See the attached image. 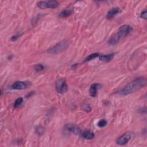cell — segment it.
I'll use <instances>...</instances> for the list:
<instances>
[{"label": "cell", "mask_w": 147, "mask_h": 147, "mask_svg": "<svg viewBox=\"0 0 147 147\" xmlns=\"http://www.w3.org/2000/svg\"><path fill=\"white\" fill-rule=\"evenodd\" d=\"M146 79L145 78H139L134 80L129 83L125 86L120 91L119 94L121 95H127L132 94L141 88H143L146 85Z\"/></svg>", "instance_id": "6da1fadb"}, {"label": "cell", "mask_w": 147, "mask_h": 147, "mask_svg": "<svg viewBox=\"0 0 147 147\" xmlns=\"http://www.w3.org/2000/svg\"><path fill=\"white\" fill-rule=\"evenodd\" d=\"M133 29L129 25H123L119 27L117 32L112 36L108 40V44L110 45H115L123 40L132 31Z\"/></svg>", "instance_id": "7a4b0ae2"}, {"label": "cell", "mask_w": 147, "mask_h": 147, "mask_svg": "<svg viewBox=\"0 0 147 147\" xmlns=\"http://www.w3.org/2000/svg\"><path fill=\"white\" fill-rule=\"evenodd\" d=\"M69 42L68 40L61 41L56 44L53 47L47 50V52L52 55H56L60 53L65 51L69 47Z\"/></svg>", "instance_id": "3957f363"}, {"label": "cell", "mask_w": 147, "mask_h": 147, "mask_svg": "<svg viewBox=\"0 0 147 147\" xmlns=\"http://www.w3.org/2000/svg\"><path fill=\"white\" fill-rule=\"evenodd\" d=\"M37 6L41 9H55L59 6V3L57 1H41L37 3Z\"/></svg>", "instance_id": "277c9868"}, {"label": "cell", "mask_w": 147, "mask_h": 147, "mask_svg": "<svg viewBox=\"0 0 147 147\" xmlns=\"http://www.w3.org/2000/svg\"><path fill=\"white\" fill-rule=\"evenodd\" d=\"M56 89L59 94H64L68 91V87L64 79L60 78L56 82Z\"/></svg>", "instance_id": "5b68a950"}, {"label": "cell", "mask_w": 147, "mask_h": 147, "mask_svg": "<svg viewBox=\"0 0 147 147\" xmlns=\"http://www.w3.org/2000/svg\"><path fill=\"white\" fill-rule=\"evenodd\" d=\"M132 137V133L128 131L123 134L122 136L119 137L116 140V142L118 145H124L127 144Z\"/></svg>", "instance_id": "8992f818"}, {"label": "cell", "mask_w": 147, "mask_h": 147, "mask_svg": "<svg viewBox=\"0 0 147 147\" xmlns=\"http://www.w3.org/2000/svg\"><path fill=\"white\" fill-rule=\"evenodd\" d=\"M65 129L69 132L75 134V135H78L82 133L81 129L76 125L75 124H67L65 126Z\"/></svg>", "instance_id": "52a82bcc"}, {"label": "cell", "mask_w": 147, "mask_h": 147, "mask_svg": "<svg viewBox=\"0 0 147 147\" xmlns=\"http://www.w3.org/2000/svg\"><path fill=\"white\" fill-rule=\"evenodd\" d=\"M30 85L29 82H22V81H18L14 83L11 86V88L13 90H23L27 88Z\"/></svg>", "instance_id": "ba28073f"}, {"label": "cell", "mask_w": 147, "mask_h": 147, "mask_svg": "<svg viewBox=\"0 0 147 147\" xmlns=\"http://www.w3.org/2000/svg\"><path fill=\"white\" fill-rule=\"evenodd\" d=\"M101 87V85L99 83H93L90 87L89 94L91 96L95 97L97 95V92L99 88Z\"/></svg>", "instance_id": "9c48e42d"}, {"label": "cell", "mask_w": 147, "mask_h": 147, "mask_svg": "<svg viewBox=\"0 0 147 147\" xmlns=\"http://www.w3.org/2000/svg\"><path fill=\"white\" fill-rule=\"evenodd\" d=\"M120 12H121V9L119 7H113L112 9H111L110 10L108 11L106 14V18L107 20H111Z\"/></svg>", "instance_id": "30bf717a"}, {"label": "cell", "mask_w": 147, "mask_h": 147, "mask_svg": "<svg viewBox=\"0 0 147 147\" xmlns=\"http://www.w3.org/2000/svg\"><path fill=\"white\" fill-rule=\"evenodd\" d=\"M114 56V53H110L107 55H100L99 56V59L104 62H109L111 61Z\"/></svg>", "instance_id": "8fae6325"}, {"label": "cell", "mask_w": 147, "mask_h": 147, "mask_svg": "<svg viewBox=\"0 0 147 147\" xmlns=\"http://www.w3.org/2000/svg\"><path fill=\"white\" fill-rule=\"evenodd\" d=\"M80 134L81 137L86 140H92L94 138L95 136L94 134L89 130H86L83 132H82Z\"/></svg>", "instance_id": "7c38bea8"}, {"label": "cell", "mask_w": 147, "mask_h": 147, "mask_svg": "<svg viewBox=\"0 0 147 147\" xmlns=\"http://www.w3.org/2000/svg\"><path fill=\"white\" fill-rule=\"evenodd\" d=\"M72 13V9H65V10H64L63 11H61L60 13H59V16L60 17H62V18H65V17H67L68 16H69L70 15H71Z\"/></svg>", "instance_id": "4fadbf2b"}, {"label": "cell", "mask_w": 147, "mask_h": 147, "mask_svg": "<svg viewBox=\"0 0 147 147\" xmlns=\"http://www.w3.org/2000/svg\"><path fill=\"white\" fill-rule=\"evenodd\" d=\"M45 128L44 127H43L42 126H41V125H39L38 126L36 129H35V132L36 133V134L38 136H42L44 132H45Z\"/></svg>", "instance_id": "5bb4252c"}, {"label": "cell", "mask_w": 147, "mask_h": 147, "mask_svg": "<svg viewBox=\"0 0 147 147\" xmlns=\"http://www.w3.org/2000/svg\"><path fill=\"white\" fill-rule=\"evenodd\" d=\"M99 55L98 53H94L91 54V55H90L88 56H87V57L84 59V61L86 62V61H91V60H93V59H95L96 57H99Z\"/></svg>", "instance_id": "9a60e30c"}, {"label": "cell", "mask_w": 147, "mask_h": 147, "mask_svg": "<svg viewBox=\"0 0 147 147\" xmlns=\"http://www.w3.org/2000/svg\"><path fill=\"white\" fill-rule=\"evenodd\" d=\"M22 102H23V99H22V98L20 97V98H17V99L15 100V102H14V108H17V107H18L22 104Z\"/></svg>", "instance_id": "2e32d148"}, {"label": "cell", "mask_w": 147, "mask_h": 147, "mask_svg": "<svg viewBox=\"0 0 147 147\" xmlns=\"http://www.w3.org/2000/svg\"><path fill=\"white\" fill-rule=\"evenodd\" d=\"M106 125H107V121L106 119H104L99 120L97 123L98 126L99 127H104L105 126H106Z\"/></svg>", "instance_id": "e0dca14e"}, {"label": "cell", "mask_w": 147, "mask_h": 147, "mask_svg": "<svg viewBox=\"0 0 147 147\" xmlns=\"http://www.w3.org/2000/svg\"><path fill=\"white\" fill-rule=\"evenodd\" d=\"M44 69V67L42 64H38L34 65V69L36 71V72H39L41 71L42 70H43Z\"/></svg>", "instance_id": "ac0fdd59"}, {"label": "cell", "mask_w": 147, "mask_h": 147, "mask_svg": "<svg viewBox=\"0 0 147 147\" xmlns=\"http://www.w3.org/2000/svg\"><path fill=\"white\" fill-rule=\"evenodd\" d=\"M146 17H147V12H146V10H145L144 11H143L141 13V17L146 20Z\"/></svg>", "instance_id": "d6986e66"}, {"label": "cell", "mask_w": 147, "mask_h": 147, "mask_svg": "<svg viewBox=\"0 0 147 147\" xmlns=\"http://www.w3.org/2000/svg\"><path fill=\"white\" fill-rule=\"evenodd\" d=\"M19 36H20V35L14 36H13V37L11 38V40L12 41H16V40H17L19 38Z\"/></svg>", "instance_id": "ffe728a7"}]
</instances>
